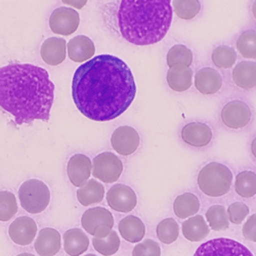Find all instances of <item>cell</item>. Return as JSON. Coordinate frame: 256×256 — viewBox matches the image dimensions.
<instances>
[{
	"label": "cell",
	"instance_id": "cell-12",
	"mask_svg": "<svg viewBox=\"0 0 256 256\" xmlns=\"http://www.w3.org/2000/svg\"><path fill=\"white\" fill-rule=\"evenodd\" d=\"M111 144L119 155L130 156L138 151L140 144V136L132 126H119L111 136Z\"/></svg>",
	"mask_w": 256,
	"mask_h": 256
},
{
	"label": "cell",
	"instance_id": "cell-3",
	"mask_svg": "<svg viewBox=\"0 0 256 256\" xmlns=\"http://www.w3.org/2000/svg\"><path fill=\"white\" fill-rule=\"evenodd\" d=\"M172 0H120L116 24L120 35L134 46L158 44L172 26Z\"/></svg>",
	"mask_w": 256,
	"mask_h": 256
},
{
	"label": "cell",
	"instance_id": "cell-43",
	"mask_svg": "<svg viewBox=\"0 0 256 256\" xmlns=\"http://www.w3.org/2000/svg\"><path fill=\"white\" fill-rule=\"evenodd\" d=\"M84 256H96V255H94V254H86V255H84Z\"/></svg>",
	"mask_w": 256,
	"mask_h": 256
},
{
	"label": "cell",
	"instance_id": "cell-30",
	"mask_svg": "<svg viewBox=\"0 0 256 256\" xmlns=\"http://www.w3.org/2000/svg\"><path fill=\"white\" fill-rule=\"evenodd\" d=\"M156 234L159 241L164 244L174 243L180 236V226L176 220L169 218L159 222L156 228Z\"/></svg>",
	"mask_w": 256,
	"mask_h": 256
},
{
	"label": "cell",
	"instance_id": "cell-6",
	"mask_svg": "<svg viewBox=\"0 0 256 256\" xmlns=\"http://www.w3.org/2000/svg\"><path fill=\"white\" fill-rule=\"evenodd\" d=\"M81 224L84 230L90 234L94 238L104 239L113 230L114 218L106 208L94 207L83 213Z\"/></svg>",
	"mask_w": 256,
	"mask_h": 256
},
{
	"label": "cell",
	"instance_id": "cell-31",
	"mask_svg": "<svg viewBox=\"0 0 256 256\" xmlns=\"http://www.w3.org/2000/svg\"><path fill=\"white\" fill-rule=\"evenodd\" d=\"M206 220L213 230H224L230 226L226 209L222 205H213L206 212Z\"/></svg>",
	"mask_w": 256,
	"mask_h": 256
},
{
	"label": "cell",
	"instance_id": "cell-28",
	"mask_svg": "<svg viewBox=\"0 0 256 256\" xmlns=\"http://www.w3.org/2000/svg\"><path fill=\"white\" fill-rule=\"evenodd\" d=\"M166 62L169 68L176 65L190 67L193 62V52L184 44H176L168 50Z\"/></svg>",
	"mask_w": 256,
	"mask_h": 256
},
{
	"label": "cell",
	"instance_id": "cell-40",
	"mask_svg": "<svg viewBox=\"0 0 256 256\" xmlns=\"http://www.w3.org/2000/svg\"><path fill=\"white\" fill-rule=\"evenodd\" d=\"M251 153L253 157L256 159V136L251 142Z\"/></svg>",
	"mask_w": 256,
	"mask_h": 256
},
{
	"label": "cell",
	"instance_id": "cell-23",
	"mask_svg": "<svg viewBox=\"0 0 256 256\" xmlns=\"http://www.w3.org/2000/svg\"><path fill=\"white\" fill-rule=\"evenodd\" d=\"M90 247L88 234L80 228H70L64 234V250L70 256H80Z\"/></svg>",
	"mask_w": 256,
	"mask_h": 256
},
{
	"label": "cell",
	"instance_id": "cell-42",
	"mask_svg": "<svg viewBox=\"0 0 256 256\" xmlns=\"http://www.w3.org/2000/svg\"><path fill=\"white\" fill-rule=\"evenodd\" d=\"M16 256H35V255H33L31 253H20V254H18Z\"/></svg>",
	"mask_w": 256,
	"mask_h": 256
},
{
	"label": "cell",
	"instance_id": "cell-19",
	"mask_svg": "<svg viewBox=\"0 0 256 256\" xmlns=\"http://www.w3.org/2000/svg\"><path fill=\"white\" fill-rule=\"evenodd\" d=\"M96 46L94 41L88 36H75L67 44L68 56L75 62H83L92 58Z\"/></svg>",
	"mask_w": 256,
	"mask_h": 256
},
{
	"label": "cell",
	"instance_id": "cell-11",
	"mask_svg": "<svg viewBox=\"0 0 256 256\" xmlns=\"http://www.w3.org/2000/svg\"><path fill=\"white\" fill-rule=\"evenodd\" d=\"M106 203L117 212L128 213L136 208L138 197L130 186L117 184L106 192Z\"/></svg>",
	"mask_w": 256,
	"mask_h": 256
},
{
	"label": "cell",
	"instance_id": "cell-27",
	"mask_svg": "<svg viewBox=\"0 0 256 256\" xmlns=\"http://www.w3.org/2000/svg\"><path fill=\"white\" fill-rule=\"evenodd\" d=\"M234 192L242 198H253L256 196V174L251 170H244L238 174L234 180Z\"/></svg>",
	"mask_w": 256,
	"mask_h": 256
},
{
	"label": "cell",
	"instance_id": "cell-8",
	"mask_svg": "<svg viewBox=\"0 0 256 256\" xmlns=\"http://www.w3.org/2000/svg\"><path fill=\"white\" fill-rule=\"evenodd\" d=\"M123 172L122 161L112 152H104L92 160V174L104 184L117 182Z\"/></svg>",
	"mask_w": 256,
	"mask_h": 256
},
{
	"label": "cell",
	"instance_id": "cell-24",
	"mask_svg": "<svg viewBox=\"0 0 256 256\" xmlns=\"http://www.w3.org/2000/svg\"><path fill=\"white\" fill-rule=\"evenodd\" d=\"M184 237L190 242L203 241L209 234V226L202 216L188 218L182 226Z\"/></svg>",
	"mask_w": 256,
	"mask_h": 256
},
{
	"label": "cell",
	"instance_id": "cell-32",
	"mask_svg": "<svg viewBox=\"0 0 256 256\" xmlns=\"http://www.w3.org/2000/svg\"><path fill=\"white\" fill-rule=\"evenodd\" d=\"M239 54L248 60L256 58V30H246L237 39Z\"/></svg>",
	"mask_w": 256,
	"mask_h": 256
},
{
	"label": "cell",
	"instance_id": "cell-5",
	"mask_svg": "<svg viewBox=\"0 0 256 256\" xmlns=\"http://www.w3.org/2000/svg\"><path fill=\"white\" fill-rule=\"evenodd\" d=\"M18 200L24 210L31 214H38L48 207L50 190L40 180H28L18 188Z\"/></svg>",
	"mask_w": 256,
	"mask_h": 256
},
{
	"label": "cell",
	"instance_id": "cell-34",
	"mask_svg": "<svg viewBox=\"0 0 256 256\" xmlns=\"http://www.w3.org/2000/svg\"><path fill=\"white\" fill-rule=\"evenodd\" d=\"M92 242L94 250L104 256H112L120 248V238L115 230H112L108 237L104 239L94 238Z\"/></svg>",
	"mask_w": 256,
	"mask_h": 256
},
{
	"label": "cell",
	"instance_id": "cell-10",
	"mask_svg": "<svg viewBox=\"0 0 256 256\" xmlns=\"http://www.w3.org/2000/svg\"><path fill=\"white\" fill-rule=\"evenodd\" d=\"M48 24L52 33L62 36H69L78 29L80 16L74 8L60 6L52 12Z\"/></svg>",
	"mask_w": 256,
	"mask_h": 256
},
{
	"label": "cell",
	"instance_id": "cell-39",
	"mask_svg": "<svg viewBox=\"0 0 256 256\" xmlns=\"http://www.w3.org/2000/svg\"><path fill=\"white\" fill-rule=\"evenodd\" d=\"M88 0H62V4L67 6H70L76 10H82L85 6H86Z\"/></svg>",
	"mask_w": 256,
	"mask_h": 256
},
{
	"label": "cell",
	"instance_id": "cell-15",
	"mask_svg": "<svg viewBox=\"0 0 256 256\" xmlns=\"http://www.w3.org/2000/svg\"><path fill=\"white\" fill-rule=\"evenodd\" d=\"M92 170V162L90 159L83 154L73 155L67 165V174L74 186L80 188L86 182Z\"/></svg>",
	"mask_w": 256,
	"mask_h": 256
},
{
	"label": "cell",
	"instance_id": "cell-13",
	"mask_svg": "<svg viewBox=\"0 0 256 256\" xmlns=\"http://www.w3.org/2000/svg\"><path fill=\"white\" fill-rule=\"evenodd\" d=\"M180 136L182 140L190 146L204 148L211 142L213 132L206 123L190 122L182 127Z\"/></svg>",
	"mask_w": 256,
	"mask_h": 256
},
{
	"label": "cell",
	"instance_id": "cell-16",
	"mask_svg": "<svg viewBox=\"0 0 256 256\" xmlns=\"http://www.w3.org/2000/svg\"><path fill=\"white\" fill-rule=\"evenodd\" d=\"M67 42L60 37L46 39L40 48V56L50 66H58L66 60Z\"/></svg>",
	"mask_w": 256,
	"mask_h": 256
},
{
	"label": "cell",
	"instance_id": "cell-20",
	"mask_svg": "<svg viewBox=\"0 0 256 256\" xmlns=\"http://www.w3.org/2000/svg\"><path fill=\"white\" fill-rule=\"evenodd\" d=\"M168 86L176 92H184L193 84V71L190 67L180 65L169 68L166 75Z\"/></svg>",
	"mask_w": 256,
	"mask_h": 256
},
{
	"label": "cell",
	"instance_id": "cell-25",
	"mask_svg": "<svg viewBox=\"0 0 256 256\" xmlns=\"http://www.w3.org/2000/svg\"><path fill=\"white\" fill-rule=\"evenodd\" d=\"M200 210V200L193 193H184L176 197L174 202V214L180 218L186 220L196 216Z\"/></svg>",
	"mask_w": 256,
	"mask_h": 256
},
{
	"label": "cell",
	"instance_id": "cell-14",
	"mask_svg": "<svg viewBox=\"0 0 256 256\" xmlns=\"http://www.w3.org/2000/svg\"><path fill=\"white\" fill-rule=\"evenodd\" d=\"M8 234L16 245H30L37 234V224L31 218L20 216L10 226Z\"/></svg>",
	"mask_w": 256,
	"mask_h": 256
},
{
	"label": "cell",
	"instance_id": "cell-36",
	"mask_svg": "<svg viewBox=\"0 0 256 256\" xmlns=\"http://www.w3.org/2000/svg\"><path fill=\"white\" fill-rule=\"evenodd\" d=\"M228 220L234 224H240L249 214V207L243 202H234L228 207Z\"/></svg>",
	"mask_w": 256,
	"mask_h": 256
},
{
	"label": "cell",
	"instance_id": "cell-4",
	"mask_svg": "<svg viewBox=\"0 0 256 256\" xmlns=\"http://www.w3.org/2000/svg\"><path fill=\"white\" fill-rule=\"evenodd\" d=\"M197 184L204 195L220 198L230 192L232 184V172L230 167L224 164L210 162L201 168Z\"/></svg>",
	"mask_w": 256,
	"mask_h": 256
},
{
	"label": "cell",
	"instance_id": "cell-22",
	"mask_svg": "<svg viewBox=\"0 0 256 256\" xmlns=\"http://www.w3.org/2000/svg\"><path fill=\"white\" fill-rule=\"evenodd\" d=\"M121 237L130 243H140L146 234V226L142 220L134 216L122 218L118 224Z\"/></svg>",
	"mask_w": 256,
	"mask_h": 256
},
{
	"label": "cell",
	"instance_id": "cell-2",
	"mask_svg": "<svg viewBox=\"0 0 256 256\" xmlns=\"http://www.w3.org/2000/svg\"><path fill=\"white\" fill-rule=\"evenodd\" d=\"M54 84L48 72L31 64H10L0 68V106L18 125L50 119Z\"/></svg>",
	"mask_w": 256,
	"mask_h": 256
},
{
	"label": "cell",
	"instance_id": "cell-7",
	"mask_svg": "<svg viewBox=\"0 0 256 256\" xmlns=\"http://www.w3.org/2000/svg\"><path fill=\"white\" fill-rule=\"evenodd\" d=\"M194 256H253V254L238 241L218 238L200 245Z\"/></svg>",
	"mask_w": 256,
	"mask_h": 256
},
{
	"label": "cell",
	"instance_id": "cell-41",
	"mask_svg": "<svg viewBox=\"0 0 256 256\" xmlns=\"http://www.w3.org/2000/svg\"><path fill=\"white\" fill-rule=\"evenodd\" d=\"M251 12H252V16H253L254 20H256V0H254L253 4H252V6H251Z\"/></svg>",
	"mask_w": 256,
	"mask_h": 256
},
{
	"label": "cell",
	"instance_id": "cell-38",
	"mask_svg": "<svg viewBox=\"0 0 256 256\" xmlns=\"http://www.w3.org/2000/svg\"><path fill=\"white\" fill-rule=\"evenodd\" d=\"M243 236L246 240L256 243V213L246 220L242 228Z\"/></svg>",
	"mask_w": 256,
	"mask_h": 256
},
{
	"label": "cell",
	"instance_id": "cell-18",
	"mask_svg": "<svg viewBox=\"0 0 256 256\" xmlns=\"http://www.w3.org/2000/svg\"><path fill=\"white\" fill-rule=\"evenodd\" d=\"M222 86V77L220 73L211 67L200 69L195 75V88L202 94H214Z\"/></svg>",
	"mask_w": 256,
	"mask_h": 256
},
{
	"label": "cell",
	"instance_id": "cell-35",
	"mask_svg": "<svg viewBox=\"0 0 256 256\" xmlns=\"http://www.w3.org/2000/svg\"><path fill=\"white\" fill-rule=\"evenodd\" d=\"M18 212L16 196L8 190L0 192V222H8Z\"/></svg>",
	"mask_w": 256,
	"mask_h": 256
},
{
	"label": "cell",
	"instance_id": "cell-1",
	"mask_svg": "<svg viewBox=\"0 0 256 256\" xmlns=\"http://www.w3.org/2000/svg\"><path fill=\"white\" fill-rule=\"evenodd\" d=\"M136 85L125 62L112 54H100L77 68L72 80V98L77 109L94 121H111L132 106Z\"/></svg>",
	"mask_w": 256,
	"mask_h": 256
},
{
	"label": "cell",
	"instance_id": "cell-37",
	"mask_svg": "<svg viewBox=\"0 0 256 256\" xmlns=\"http://www.w3.org/2000/svg\"><path fill=\"white\" fill-rule=\"evenodd\" d=\"M132 256H161V248L156 241L146 239L136 245Z\"/></svg>",
	"mask_w": 256,
	"mask_h": 256
},
{
	"label": "cell",
	"instance_id": "cell-26",
	"mask_svg": "<svg viewBox=\"0 0 256 256\" xmlns=\"http://www.w3.org/2000/svg\"><path fill=\"white\" fill-rule=\"evenodd\" d=\"M104 197V186L96 180H88L77 190V199L82 206L100 203Z\"/></svg>",
	"mask_w": 256,
	"mask_h": 256
},
{
	"label": "cell",
	"instance_id": "cell-17",
	"mask_svg": "<svg viewBox=\"0 0 256 256\" xmlns=\"http://www.w3.org/2000/svg\"><path fill=\"white\" fill-rule=\"evenodd\" d=\"M34 246L40 256H54L62 247L60 234L52 228H42L38 232Z\"/></svg>",
	"mask_w": 256,
	"mask_h": 256
},
{
	"label": "cell",
	"instance_id": "cell-9",
	"mask_svg": "<svg viewBox=\"0 0 256 256\" xmlns=\"http://www.w3.org/2000/svg\"><path fill=\"white\" fill-rule=\"evenodd\" d=\"M220 119L230 130H242L252 119V111L248 104L241 100L228 102L222 109Z\"/></svg>",
	"mask_w": 256,
	"mask_h": 256
},
{
	"label": "cell",
	"instance_id": "cell-33",
	"mask_svg": "<svg viewBox=\"0 0 256 256\" xmlns=\"http://www.w3.org/2000/svg\"><path fill=\"white\" fill-rule=\"evenodd\" d=\"M172 10L182 20H193L201 10L199 0H172Z\"/></svg>",
	"mask_w": 256,
	"mask_h": 256
},
{
	"label": "cell",
	"instance_id": "cell-21",
	"mask_svg": "<svg viewBox=\"0 0 256 256\" xmlns=\"http://www.w3.org/2000/svg\"><path fill=\"white\" fill-rule=\"evenodd\" d=\"M232 80L238 88L251 90L256 86V62L253 60H242L232 69Z\"/></svg>",
	"mask_w": 256,
	"mask_h": 256
},
{
	"label": "cell",
	"instance_id": "cell-29",
	"mask_svg": "<svg viewBox=\"0 0 256 256\" xmlns=\"http://www.w3.org/2000/svg\"><path fill=\"white\" fill-rule=\"evenodd\" d=\"M211 60L218 68L230 69L236 64L237 52L232 46L224 44L218 46L213 50Z\"/></svg>",
	"mask_w": 256,
	"mask_h": 256
}]
</instances>
